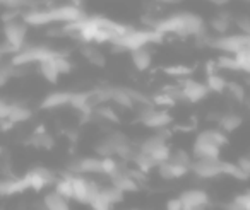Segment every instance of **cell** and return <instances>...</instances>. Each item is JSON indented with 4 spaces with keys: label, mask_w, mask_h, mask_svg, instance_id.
Wrapping results in <instances>:
<instances>
[{
    "label": "cell",
    "mask_w": 250,
    "mask_h": 210,
    "mask_svg": "<svg viewBox=\"0 0 250 210\" xmlns=\"http://www.w3.org/2000/svg\"><path fill=\"white\" fill-rule=\"evenodd\" d=\"M228 144L226 134L219 128H208L202 130L195 137L192 145V157L194 159H219L221 147Z\"/></svg>",
    "instance_id": "obj_1"
},
{
    "label": "cell",
    "mask_w": 250,
    "mask_h": 210,
    "mask_svg": "<svg viewBox=\"0 0 250 210\" xmlns=\"http://www.w3.org/2000/svg\"><path fill=\"white\" fill-rule=\"evenodd\" d=\"M57 53L59 52H55V50L48 48V46H43V45L26 46L21 52L12 55L11 63L16 69H21V67H28V65H31V63H42V62H45V60L53 58Z\"/></svg>",
    "instance_id": "obj_2"
},
{
    "label": "cell",
    "mask_w": 250,
    "mask_h": 210,
    "mask_svg": "<svg viewBox=\"0 0 250 210\" xmlns=\"http://www.w3.org/2000/svg\"><path fill=\"white\" fill-rule=\"evenodd\" d=\"M209 45L226 55H238V53H250V36L247 35H226L221 38L211 39Z\"/></svg>",
    "instance_id": "obj_3"
},
{
    "label": "cell",
    "mask_w": 250,
    "mask_h": 210,
    "mask_svg": "<svg viewBox=\"0 0 250 210\" xmlns=\"http://www.w3.org/2000/svg\"><path fill=\"white\" fill-rule=\"evenodd\" d=\"M139 152L147 154L158 166L170 161V157H171V149H170V145L167 144V137H163V134L147 137L146 140L141 144Z\"/></svg>",
    "instance_id": "obj_4"
},
{
    "label": "cell",
    "mask_w": 250,
    "mask_h": 210,
    "mask_svg": "<svg viewBox=\"0 0 250 210\" xmlns=\"http://www.w3.org/2000/svg\"><path fill=\"white\" fill-rule=\"evenodd\" d=\"M72 200H76L77 203H83V205H91L96 200L101 186H98V183H94L93 179H87L86 176L72 174Z\"/></svg>",
    "instance_id": "obj_5"
},
{
    "label": "cell",
    "mask_w": 250,
    "mask_h": 210,
    "mask_svg": "<svg viewBox=\"0 0 250 210\" xmlns=\"http://www.w3.org/2000/svg\"><path fill=\"white\" fill-rule=\"evenodd\" d=\"M26 36H28V24H26L22 19H14V21H9L4 24L5 43H7L16 53L24 48Z\"/></svg>",
    "instance_id": "obj_6"
},
{
    "label": "cell",
    "mask_w": 250,
    "mask_h": 210,
    "mask_svg": "<svg viewBox=\"0 0 250 210\" xmlns=\"http://www.w3.org/2000/svg\"><path fill=\"white\" fill-rule=\"evenodd\" d=\"M48 18H50V24H52V22L72 24V22L84 21L86 16H84V11L77 4H63V5H57V7L48 9Z\"/></svg>",
    "instance_id": "obj_7"
},
{
    "label": "cell",
    "mask_w": 250,
    "mask_h": 210,
    "mask_svg": "<svg viewBox=\"0 0 250 210\" xmlns=\"http://www.w3.org/2000/svg\"><path fill=\"white\" fill-rule=\"evenodd\" d=\"M223 166H225V161L221 159H194L190 171L201 179H214L225 176Z\"/></svg>",
    "instance_id": "obj_8"
},
{
    "label": "cell",
    "mask_w": 250,
    "mask_h": 210,
    "mask_svg": "<svg viewBox=\"0 0 250 210\" xmlns=\"http://www.w3.org/2000/svg\"><path fill=\"white\" fill-rule=\"evenodd\" d=\"M139 120L147 128H165L173 121L168 110H160L156 106L139 108Z\"/></svg>",
    "instance_id": "obj_9"
},
{
    "label": "cell",
    "mask_w": 250,
    "mask_h": 210,
    "mask_svg": "<svg viewBox=\"0 0 250 210\" xmlns=\"http://www.w3.org/2000/svg\"><path fill=\"white\" fill-rule=\"evenodd\" d=\"M178 198L184 205V210H208L211 205V198H209L208 191L201 188L185 190Z\"/></svg>",
    "instance_id": "obj_10"
},
{
    "label": "cell",
    "mask_w": 250,
    "mask_h": 210,
    "mask_svg": "<svg viewBox=\"0 0 250 210\" xmlns=\"http://www.w3.org/2000/svg\"><path fill=\"white\" fill-rule=\"evenodd\" d=\"M69 172L74 176L103 174V161L101 157H79L69 164Z\"/></svg>",
    "instance_id": "obj_11"
},
{
    "label": "cell",
    "mask_w": 250,
    "mask_h": 210,
    "mask_svg": "<svg viewBox=\"0 0 250 210\" xmlns=\"http://www.w3.org/2000/svg\"><path fill=\"white\" fill-rule=\"evenodd\" d=\"M180 89L184 101H188V103H201L209 96V89L206 82H199V80L184 79L180 82Z\"/></svg>",
    "instance_id": "obj_12"
},
{
    "label": "cell",
    "mask_w": 250,
    "mask_h": 210,
    "mask_svg": "<svg viewBox=\"0 0 250 210\" xmlns=\"http://www.w3.org/2000/svg\"><path fill=\"white\" fill-rule=\"evenodd\" d=\"M26 178L29 183V190H35V191H42L46 186H50L52 183H57V178L50 169L38 166V168L31 169V171L26 172Z\"/></svg>",
    "instance_id": "obj_13"
},
{
    "label": "cell",
    "mask_w": 250,
    "mask_h": 210,
    "mask_svg": "<svg viewBox=\"0 0 250 210\" xmlns=\"http://www.w3.org/2000/svg\"><path fill=\"white\" fill-rule=\"evenodd\" d=\"M110 179H111V185L117 186V188L124 193H136L137 190H139V183H137V179L132 176V172L125 171L124 168H122L118 172H115Z\"/></svg>",
    "instance_id": "obj_14"
},
{
    "label": "cell",
    "mask_w": 250,
    "mask_h": 210,
    "mask_svg": "<svg viewBox=\"0 0 250 210\" xmlns=\"http://www.w3.org/2000/svg\"><path fill=\"white\" fill-rule=\"evenodd\" d=\"M26 190H29L28 178L21 176V178H7L0 181V195L11 196V195H19V193H24Z\"/></svg>",
    "instance_id": "obj_15"
},
{
    "label": "cell",
    "mask_w": 250,
    "mask_h": 210,
    "mask_svg": "<svg viewBox=\"0 0 250 210\" xmlns=\"http://www.w3.org/2000/svg\"><path fill=\"white\" fill-rule=\"evenodd\" d=\"M156 169L163 179H180V178H184L187 172H190V168H187V166H184V164H178V162L171 161V159L163 162V164H160Z\"/></svg>",
    "instance_id": "obj_16"
},
{
    "label": "cell",
    "mask_w": 250,
    "mask_h": 210,
    "mask_svg": "<svg viewBox=\"0 0 250 210\" xmlns=\"http://www.w3.org/2000/svg\"><path fill=\"white\" fill-rule=\"evenodd\" d=\"M79 50H81V55H83L91 65L100 67V69H103V67L106 65V55H103V52H101L100 48H96L93 43H83Z\"/></svg>",
    "instance_id": "obj_17"
},
{
    "label": "cell",
    "mask_w": 250,
    "mask_h": 210,
    "mask_svg": "<svg viewBox=\"0 0 250 210\" xmlns=\"http://www.w3.org/2000/svg\"><path fill=\"white\" fill-rule=\"evenodd\" d=\"M43 210H72L70 209V200L57 193L55 190L45 193L43 196Z\"/></svg>",
    "instance_id": "obj_18"
},
{
    "label": "cell",
    "mask_w": 250,
    "mask_h": 210,
    "mask_svg": "<svg viewBox=\"0 0 250 210\" xmlns=\"http://www.w3.org/2000/svg\"><path fill=\"white\" fill-rule=\"evenodd\" d=\"M70 97H72V93H67V91L50 93L42 101V108L43 110H57V108L67 106V104H70Z\"/></svg>",
    "instance_id": "obj_19"
},
{
    "label": "cell",
    "mask_w": 250,
    "mask_h": 210,
    "mask_svg": "<svg viewBox=\"0 0 250 210\" xmlns=\"http://www.w3.org/2000/svg\"><path fill=\"white\" fill-rule=\"evenodd\" d=\"M124 191L117 188V186L110 185V186H104V188H100V193H98V198L101 200L103 203L110 205L111 209H115V205L124 202Z\"/></svg>",
    "instance_id": "obj_20"
},
{
    "label": "cell",
    "mask_w": 250,
    "mask_h": 210,
    "mask_svg": "<svg viewBox=\"0 0 250 210\" xmlns=\"http://www.w3.org/2000/svg\"><path fill=\"white\" fill-rule=\"evenodd\" d=\"M110 101H113L115 104L125 108V110H132L134 101L127 93V87H110Z\"/></svg>",
    "instance_id": "obj_21"
},
{
    "label": "cell",
    "mask_w": 250,
    "mask_h": 210,
    "mask_svg": "<svg viewBox=\"0 0 250 210\" xmlns=\"http://www.w3.org/2000/svg\"><path fill=\"white\" fill-rule=\"evenodd\" d=\"M130 60H132L134 67L143 72V70H147L151 67V63H153V55H151V52L147 48H139V50L130 52Z\"/></svg>",
    "instance_id": "obj_22"
},
{
    "label": "cell",
    "mask_w": 250,
    "mask_h": 210,
    "mask_svg": "<svg viewBox=\"0 0 250 210\" xmlns=\"http://www.w3.org/2000/svg\"><path fill=\"white\" fill-rule=\"evenodd\" d=\"M218 123H219V130L225 132V134H231V132L238 130L242 127V116H238L235 113H226L219 118Z\"/></svg>",
    "instance_id": "obj_23"
},
{
    "label": "cell",
    "mask_w": 250,
    "mask_h": 210,
    "mask_svg": "<svg viewBox=\"0 0 250 210\" xmlns=\"http://www.w3.org/2000/svg\"><path fill=\"white\" fill-rule=\"evenodd\" d=\"M22 21L28 26H48L50 24V18H48V11H28L22 16Z\"/></svg>",
    "instance_id": "obj_24"
},
{
    "label": "cell",
    "mask_w": 250,
    "mask_h": 210,
    "mask_svg": "<svg viewBox=\"0 0 250 210\" xmlns=\"http://www.w3.org/2000/svg\"><path fill=\"white\" fill-rule=\"evenodd\" d=\"M38 65H40V74H42L43 79H46L50 84H57V80H59V77H60V72L57 70L55 63H53V58L45 60V62L38 63Z\"/></svg>",
    "instance_id": "obj_25"
},
{
    "label": "cell",
    "mask_w": 250,
    "mask_h": 210,
    "mask_svg": "<svg viewBox=\"0 0 250 210\" xmlns=\"http://www.w3.org/2000/svg\"><path fill=\"white\" fill-rule=\"evenodd\" d=\"M206 86H208L209 93H225L226 89H228V82H226V79L223 76H219L218 72L214 74H209L208 79H206Z\"/></svg>",
    "instance_id": "obj_26"
},
{
    "label": "cell",
    "mask_w": 250,
    "mask_h": 210,
    "mask_svg": "<svg viewBox=\"0 0 250 210\" xmlns=\"http://www.w3.org/2000/svg\"><path fill=\"white\" fill-rule=\"evenodd\" d=\"M132 161H134V164H136L137 171L144 172V174H147V172H151L154 168H158V164L149 157V155L143 154V152H139V151L136 152V155H134Z\"/></svg>",
    "instance_id": "obj_27"
},
{
    "label": "cell",
    "mask_w": 250,
    "mask_h": 210,
    "mask_svg": "<svg viewBox=\"0 0 250 210\" xmlns=\"http://www.w3.org/2000/svg\"><path fill=\"white\" fill-rule=\"evenodd\" d=\"M33 116V111L28 106H22V104H12L11 115H9V123H22V121L29 120Z\"/></svg>",
    "instance_id": "obj_28"
},
{
    "label": "cell",
    "mask_w": 250,
    "mask_h": 210,
    "mask_svg": "<svg viewBox=\"0 0 250 210\" xmlns=\"http://www.w3.org/2000/svg\"><path fill=\"white\" fill-rule=\"evenodd\" d=\"M226 210H250V190L236 195L229 203L225 205Z\"/></svg>",
    "instance_id": "obj_29"
},
{
    "label": "cell",
    "mask_w": 250,
    "mask_h": 210,
    "mask_svg": "<svg viewBox=\"0 0 250 210\" xmlns=\"http://www.w3.org/2000/svg\"><path fill=\"white\" fill-rule=\"evenodd\" d=\"M55 191L60 193L62 196H65L67 200H72L74 188H72V174L63 176V178L57 179L55 183Z\"/></svg>",
    "instance_id": "obj_30"
},
{
    "label": "cell",
    "mask_w": 250,
    "mask_h": 210,
    "mask_svg": "<svg viewBox=\"0 0 250 210\" xmlns=\"http://www.w3.org/2000/svg\"><path fill=\"white\" fill-rule=\"evenodd\" d=\"M31 144L36 145V147H40V149H52L55 142H53V138L50 137L48 134H45V132H43V128H38V132L33 135Z\"/></svg>",
    "instance_id": "obj_31"
},
{
    "label": "cell",
    "mask_w": 250,
    "mask_h": 210,
    "mask_svg": "<svg viewBox=\"0 0 250 210\" xmlns=\"http://www.w3.org/2000/svg\"><path fill=\"white\" fill-rule=\"evenodd\" d=\"M94 151H96L98 157H115V149H113V145H111V142L108 137H104L103 140L98 142L96 147H94Z\"/></svg>",
    "instance_id": "obj_32"
},
{
    "label": "cell",
    "mask_w": 250,
    "mask_h": 210,
    "mask_svg": "<svg viewBox=\"0 0 250 210\" xmlns=\"http://www.w3.org/2000/svg\"><path fill=\"white\" fill-rule=\"evenodd\" d=\"M153 104L156 108H160V110H168V108L175 106V104H177V101H175L170 94L163 91V93H160V94H154V96H153Z\"/></svg>",
    "instance_id": "obj_33"
},
{
    "label": "cell",
    "mask_w": 250,
    "mask_h": 210,
    "mask_svg": "<svg viewBox=\"0 0 250 210\" xmlns=\"http://www.w3.org/2000/svg\"><path fill=\"white\" fill-rule=\"evenodd\" d=\"M223 171H225V176H229V178H235V179H249V176L238 168L236 162H228L225 161V166H223Z\"/></svg>",
    "instance_id": "obj_34"
},
{
    "label": "cell",
    "mask_w": 250,
    "mask_h": 210,
    "mask_svg": "<svg viewBox=\"0 0 250 210\" xmlns=\"http://www.w3.org/2000/svg\"><path fill=\"white\" fill-rule=\"evenodd\" d=\"M216 65L218 69H226V70H240L238 60H236L235 55H221L218 60H216Z\"/></svg>",
    "instance_id": "obj_35"
},
{
    "label": "cell",
    "mask_w": 250,
    "mask_h": 210,
    "mask_svg": "<svg viewBox=\"0 0 250 210\" xmlns=\"http://www.w3.org/2000/svg\"><path fill=\"white\" fill-rule=\"evenodd\" d=\"M53 63H55L57 70L60 72V76L62 74H70L72 72V63H70V60L67 58L63 53H57L55 57H53Z\"/></svg>",
    "instance_id": "obj_36"
},
{
    "label": "cell",
    "mask_w": 250,
    "mask_h": 210,
    "mask_svg": "<svg viewBox=\"0 0 250 210\" xmlns=\"http://www.w3.org/2000/svg\"><path fill=\"white\" fill-rule=\"evenodd\" d=\"M229 22H231V21H229L228 16L219 14L211 21V28L214 29L216 33H219V35H225V33L228 31V28H229Z\"/></svg>",
    "instance_id": "obj_37"
},
{
    "label": "cell",
    "mask_w": 250,
    "mask_h": 210,
    "mask_svg": "<svg viewBox=\"0 0 250 210\" xmlns=\"http://www.w3.org/2000/svg\"><path fill=\"white\" fill-rule=\"evenodd\" d=\"M165 74L171 77H177V79H184V77L190 76L192 69L187 65H171V67H165Z\"/></svg>",
    "instance_id": "obj_38"
},
{
    "label": "cell",
    "mask_w": 250,
    "mask_h": 210,
    "mask_svg": "<svg viewBox=\"0 0 250 210\" xmlns=\"http://www.w3.org/2000/svg\"><path fill=\"white\" fill-rule=\"evenodd\" d=\"M93 113H96L100 118H103V120H106L108 123H118V115L115 110H111V108H106V106H100L96 108V110L93 111Z\"/></svg>",
    "instance_id": "obj_39"
},
{
    "label": "cell",
    "mask_w": 250,
    "mask_h": 210,
    "mask_svg": "<svg viewBox=\"0 0 250 210\" xmlns=\"http://www.w3.org/2000/svg\"><path fill=\"white\" fill-rule=\"evenodd\" d=\"M16 74V69L12 67V63H4V62H0V87L5 86L7 84V80L11 79L12 76Z\"/></svg>",
    "instance_id": "obj_40"
},
{
    "label": "cell",
    "mask_w": 250,
    "mask_h": 210,
    "mask_svg": "<svg viewBox=\"0 0 250 210\" xmlns=\"http://www.w3.org/2000/svg\"><path fill=\"white\" fill-rule=\"evenodd\" d=\"M235 22L240 28V33H242V35L250 36V16H240Z\"/></svg>",
    "instance_id": "obj_41"
},
{
    "label": "cell",
    "mask_w": 250,
    "mask_h": 210,
    "mask_svg": "<svg viewBox=\"0 0 250 210\" xmlns=\"http://www.w3.org/2000/svg\"><path fill=\"white\" fill-rule=\"evenodd\" d=\"M236 60H238V65H240V70H243V72L250 74V53H238V55H235Z\"/></svg>",
    "instance_id": "obj_42"
},
{
    "label": "cell",
    "mask_w": 250,
    "mask_h": 210,
    "mask_svg": "<svg viewBox=\"0 0 250 210\" xmlns=\"http://www.w3.org/2000/svg\"><path fill=\"white\" fill-rule=\"evenodd\" d=\"M228 91L231 93V96L238 101H242L243 97H245V91H243V87L236 82H228Z\"/></svg>",
    "instance_id": "obj_43"
},
{
    "label": "cell",
    "mask_w": 250,
    "mask_h": 210,
    "mask_svg": "<svg viewBox=\"0 0 250 210\" xmlns=\"http://www.w3.org/2000/svg\"><path fill=\"white\" fill-rule=\"evenodd\" d=\"M11 110H12V104L5 103L4 99H0V120H9Z\"/></svg>",
    "instance_id": "obj_44"
},
{
    "label": "cell",
    "mask_w": 250,
    "mask_h": 210,
    "mask_svg": "<svg viewBox=\"0 0 250 210\" xmlns=\"http://www.w3.org/2000/svg\"><path fill=\"white\" fill-rule=\"evenodd\" d=\"M165 210H184V205H182L180 198H170L165 205Z\"/></svg>",
    "instance_id": "obj_45"
},
{
    "label": "cell",
    "mask_w": 250,
    "mask_h": 210,
    "mask_svg": "<svg viewBox=\"0 0 250 210\" xmlns=\"http://www.w3.org/2000/svg\"><path fill=\"white\" fill-rule=\"evenodd\" d=\"M236 164H238V168L250 178V157H240L238 161H236Z\"/></svg>",
    "instance_id": "obj_46"
},
{
    "label": "cell",
    "mask_w": 250,
    "mask_h": 210,
    "mask_svg": "<svg viewBox=\"0 0 250 210\" xmlns=\"http://www.w3.org/2000/svg\"><path fill=\"white\" fill-rule=\"evenodd\" d=\"M0 4L5 5V7H12V9H16V7H19V5L24 4V0H0Z\"/></svg>",
    "instance_id": "obj_47"
},
{
    "label": "cell",
    "mask_w": 250,
    "mask_h": 210,
    "mask_svg": "<svg viewBox=\"0 0 250 210\" xmlns=\"http://www.w3.org/2000/svg\"><path fill=\"white\" fill-rule=\"evenodd\" d=\"M160 4H180L182 0H156Z\"/></svg>",
    "instance_id": "obj_48"
},
{
    "label": "cell",
    "mask_w": 250,
    "mask_h": 210,
    "mask_svg": "<svg viewBox=\"0 0 250 210\" xmlns=\"http://www.w3.org/2000/svg\"><path fill=\"white\" fill-rule=\"evenodd\" d=\"M208 2H212V4H218V5H221V4H226L228 0H208Z\"/></svg>",
    "instance_id": "obj_49"
},
{
    "label": "cell",
    "mask_w": 250,
    "mask_h": 210,
    "mask_svg": "<svg viewBox=\"0 0 250 210\" xmlns=\"http://www.w3.org/2000/svg\"><path fill=\"white\" fill-rule=\"evenodd\" d=\"M2 55H4V53H2V50H0V57H2Z\"/></svg>",
    "instance_id": "obj_50"
},
{
    "label": "cell",
    "mask_w": 250,
    "mask_h": 210,
    "mask_svg": "<svg viewBox=\"0 0 250 210\" xmlns=\"http://www.w3.org/2000/svg\"><path fill=\"white\" fill-rule=\"evenodd\" d=\"M0 154H2V147H0Z\"/></svg>",
    "instance_id": "obj_51"
},
{
    "label": "cell",
    "mask_w": 250,
    "mask_h": 210,
    "mask_svg": "<svg viewBox=\"0 0 250 210\" xmlns=\"http://www.w3.org/2000/svg\"><path fill=\"white\" fill-rule=\"evenodd\" d=\"M245 2H250V0H245Z\"/></svg>",
    "instance_id": "obj_52"
},
{
    "label": "cell",
    "mask_w": 250,
    "mask_h": 210,
    "mask_svg": "<svg viewBox=\"0 0 250 210\" xmlns=\"http://www.w3.org/2000/svg\"><path fill=\"white\" fill-rule=\"evenodd\" d=\"M130 210H134V209H130Z\"/></svg>",
    "instance_id": "obj_53"
}]
</instances>
